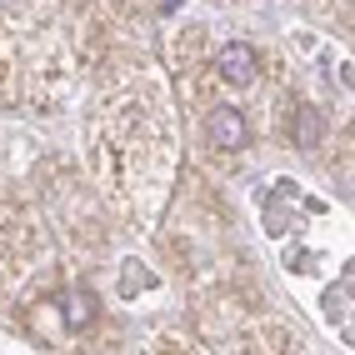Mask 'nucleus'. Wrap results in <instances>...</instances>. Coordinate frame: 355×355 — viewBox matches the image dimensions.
Wrapping results in <instances>:
<instances>
[{
	"label": "nucleus",
	"mask_w": 355,
	"mask_h": 355,
	"mask_svg": "<svg viewBox=\"0 0 355 355\" xmlns=\"http://www.w3.org/2000/svg\"><path fill=\"white\" fill-rule=\"evenodd\" d=\"M205 135L216 140L220 150H245L250 146V125H245V115L235 110V105H216V110H210Z\"/></svg>",
	"instance_id": "obj_1"
},
{
	"label": "nucleus",
	"mask_w": 355,
	"mask_h": 355,
	"mask_svg": "<svg viewBox=\"0 0 355 355\" xmlns=\"http://www.w3.org/2000/svg\"><path fill=\"white\" fill-rule=\"evenodd\" d=\"M291 130H295V146L311 150V146H320V130H325V125H320L315 110H295V125H291Z\"/></svg>",
	"instance_id": "obj_4"
},
{
	"label": "nucleus",
	"mask_w": 355,
	"mask_h": 355,
	"mask_svg": "<svg viewBox=\"0 0 355 355\" xmlns=\"http://www.w3.org/2000/svg\"><path fill=\"white\" fill-rule=\"evenodd\" d=\"M60 320H65L70 330H85L90 320H96V300H90L85 291H70V295L60 300Z\"/></svg>",
	"instance_id": "obj_3"
},
{
	"label": "nucleus",
	"mask_w": 355,
	"mask_h": 355,
	"mask_svg": "<svg viewBox=\"0 0 355 355\" xmlns=\"http://www.w3.org/2000/svg\"><path fill=\"white\" fill-rule=\"evenodd\" d=\"M216 70H220L225 85H250L255 80V51L245 40H230V45L216 51Z\"/></svg>",
	"instance_id": "obj_2"
}]
</instances>
